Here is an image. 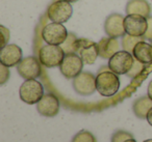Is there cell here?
Here are the masks:
<instances>
[{"mask_svg": "<svg viewBox=\"0 0 152 142\" xmlns=\"http://www.w3.org/2000/svg\"><path fill=\"white\" fill-rule=\"evenodd\" d=\"M124 28L127 34L144 36L148 28V20L140 15H127L124 19Z\"/></svg>", "mask_w": 152, "mask_h": 142, "instance_id": "obj_11", "label": "cell"}, {"mask_svg": "<svg viewBox=\"0 0 152 142\" xmlns=\"http://www.w3.org/2000/svg\"><path fill=\"white\" fill-rule=\"evenodd\" d=\"M144 142H152V139H148V140H145Z\"/></svg>", "mask_w": 152, "mask_h": 142, "instance_id": "obj_31", "label": "cell"}, {"mask_svg": "<svg viewBox=\"0 0 152 142\" xmlns=\"http://www.w3.org/2000/svg\"><path fill=\"white\" fill-rule=\"evenodd\" d=\"M22 50L19 46L15 44H7L5 47L1 48L0 51V61L5 67H15L18 65L22 60Z\"/></svg>", "mask_w": 152, "mask_h": 142, "instance_id": "obj_14", "label": "cell"}, {"mask_svg": "<svg viewBox=\"0 0 152 142\" xmlns=\"http://www.w3.org/2000/svg\"><path fill=\"white\" fill-rule=\"evenodd\" d=\"M66 53L61 46L46 45L39 51V59L46 67H55L61 65Z\"/></svg>", "mask_w": 152, "mask_h": 142, "instance_id": "obj_3", "label": "cell"}, {"mask_svg": "<svg viewBox=\"0 0 152 142\" xmlns=\"http://www.w3.org/2000/svg\"><path fill=\"white\" fill-rule=\"evenodd\" d=\"M73 9L71 4L64 0L55 1L47 9V17L49 20L55 23H65L71 18Z\"/></svg>", "mask_w": 152, "mask_h": 142, "instance_id": "obj_7", "label": "cell"}, {"mask_svg": "<svg viewBox=\"0 0 152 142\" xmlns=\"http://www.w3.org/2000/svg\"><path fill=\"white\" fill-rule=\"evenodd\" d=\"M37 110L41 115L46 117H53L58 114L59 101L54 94H44L40 102L37 104Z\"/></svg>", "mask_w": 152, "mask_h": 142, "instance_id": "obj_13", "label": "cell"}, {"mask_svg": "<svg viewBox=\"0 0 152 142\" xmlns=\"http://www.w3.org/2000/svg\"><path fill=\"white\" fill-rule=\"evenodd\" d=\"M64 1H67L69 3H72V2H76V1H78V0H64Z\"/></svg>", "mask_w": 152, "mask_h": 142, "instance_id": "obj_30", "label": "cell"}, {"mask_svg": "<svg viewBox=\"0 0 152 142\" xmlns=\"http://www.w3.org/2000/svg\"><path fill=\"white\" fill-rule=\"evenodd\" d=\"M124 19L120 14H113L108 16L104 23V30L105 33L110 38H118L124 36L126 31L124 28Z\"/></svg>", "mask_w": 152, "mask_h": 142, "instance_id": "obj_12", "label": "cell"}, {"mask_svg": "<svg viewBox=\"0 0 152 142\" xmlns=\"http://www.w3.org/2000/svg\"><path fill=\"white\" fill-rule=\"evenodd\" d=\"M19 75L25 80L37 79L41 76V61L34 56H27L23 58L17 65Z\"/></svg>", "mask_w": 152, "mask_h": 142, "instance_id": "obj_9", "label": "cell"}, {"mask_svg": "<svg viewBox=\"0 0 152 142\" xmlns=\"http://www.w3.org/2000/svg\"><path fill=\"white\" fill-rule=\"evenodd\" d=\"M73 88L80 96H91L97 90L96 77L90 72H81L73 79Z\"/></svg>", "mask_w": 152, "mask_h": 142, "instance_id": "obj_8", "label": "cell"}, {"mask_svg": "<svg viewBox=\"0 0 152 142\" xmlns=\"http://www.w3.org/2000/svg\"><path fill=\"white\" fill-rule=\"evenodd\" d=\"M144 36H133L130 34H127L123 36L122 40V47L123 50L127 51V52L132 54V51L134 49V47L139 44L140 42H143Z\"/></svg>", "mask_w": 152, "mask_h": 142, "instance_id": "obj_19", "label": "cell"}, {"mask_svg": "<svg viewBox=\"0 0 152 142\" xmlns=\"http://www.w3.org/2000/svg\"><path fill=\"white\" fill-rule=\"evenodd\" d=\"M83 61L81 57L77 53H71L66 54L59 65L61 73L65 76L67 79H74L76 76L83 72Z\"/></svg>", "mask_w": 152, "mask_h": 142, "instance_id": "obj_6", "label": "cell"}, {"mask_svg": "<svg viewBox=\"0 0 152 142\" xmlns=\"http://www.w3.org/2000/svg\"><path fill=\"white\" fill-rule=\"evenodd\" d=\"M20 99L28 105L38 104L44 96V87L42 83L36 79L26 80L22 83L19 89Z\"/></svg>", "mask_w": 152, "mask_h": 142, "instance_id": "obj_2", "label": "cell"}, {"mask_svg": "<svg viewBox=\"0 0 152 142\" xmlns=\"http://www.w3.org/2000/svg\"><path fill=\"white\" fill-rule=\"evenodd\" d=\"M132 55L137 60L144 64L152 63V45L144 41L140 42L133 49Z\"/></svg>", "mask_w": 152, "mask_h": 142, "instance_id": "obj_17", "label": "cell"}, {"mask_svg": "<svg viewBox=\"0 0 152 142\" xmlns=\"http://www.w3.org/2000/svg\"><path fill=\"white\" fill-rule=\"evenodd\" d=\"M144 63L140 62L139 60H137V59L134 58V61H133V64L132 67H131L130 71L128 72V73L126 74L127 76H128L129 78H135L137 76H139L140 74L142 73V72L144 71Z\"/></svg>", "mask_w": 152, "mask_h": 142, "instance_id": "obj_22", "label": "cell"}, {"mask_svg": "<svg viewBox=\"0 0 152 142\" xmlns=\"http://www.w3.org/2000/svg\"><path fill=\"white\" fill-rule=\"evenodd\" d=\"M77 40L74 33H69L66 41L61 45L63 50L66 54H71V53H77Z\"/></svg>", "mask_w": 152, "mask_h": 142, "instance_id": "obj_20", "label": "cell"}, {"mask_svg": "<svg viewBox=\"0 0 152 142\" xmlns=\"http://www.w3.org/2000/svg\"><path fill=\"white\" fill-rule=\"evenodd\" d=\"M151 45H152V42H151Z\"/></svg>", "mask_w": 152, "mask_h": 142, "instance_id": "obj_32", "label": "cell"}, {"mask_svg": "<svg viewBox=\"0 0 152 142\" xmlns=\"http://www.w3.org/2000/svg\"><path fill=\"white\" fill-rule=\"evenodd\" d=\"M148 96L152 100V80L150 81L149 85H148Z\"/></svg>", "mask_w": 152, "mask_h": 142, "instance_id": "obj_28", "label": "cell"}, {"mask_svg": "<svg viewBox=\"0 0 152 142\" xmlns=\"http://www.w3.org/2000/svg\"><path fill=\"white\" fill-rule=\"evenodd\" d=\"M134 57L127 51H118L108 59V69L117 75H124L130 71Z\"/></svg>", "mask_w": 152, "mask_h": 142, "instance_id": "obj_4", "label": "cell"}, {"mask_svg": "<svg viewBox=\"0 0 152 142\" xmlns=\"http://www.w3.org/2000/svg\"><path fill=\"white\" fill-rule=\"evenodd\" d=\"M11 72L9 70V67H5L4 64H0V84L3 85L7 80L10 79V75Z\"/></svg>", "mask_w": 152, "mask_h": 142, "instance_id": "obj_24", "label": "cell"}, {"mask_svg": "<svg viewBox=\"0 0 152 142\" xmlns=\"http://www.w3.org/2000/svg\"><path fill=\"white\" fill-rule=\"evenodd\" d=\"M97 91L103 96H113L120 88V79L118 75L112 71L99 72L96 77Z\"/></svg>", "mask_w": 152, "mask_h": 142, "instance_id": "obj_1", "label": "cell"}, {"mask_svg": "<svg viewBox=\"0 0 152 142\" xmlns=\"http://www.w3.org/2000/svg\"><path fill=\"white\" fill-rule=\"evenodd\" d=\"M77 54L81 57L85 64H93L99 56L98 43L92 42L88 38L77 40Z\"/></svg>", "mask_w": 152, "mask_h": 142, "instance_id": "obj_10", "label": "cell"}, {"mask_svg": "<svg viewBox=\"0 0 152 142\" xmlns=\"http://www.w3.org/2000/svg\"><path fill=\"white\" fill-rule=\"evenodd\" d=\"M98 49H99V56L104 59H110L113 55L118 52L119 43L118 40L115 38H103L98 43Z\"/></svg>", "mask_w": 152, "mask_h": 142, "instance_id": "obj_15", "label": "cell"}, {"mask_svg": "<svg viewBox=\"0 0 152 142\" xmlns=\"http://www.w3.org/2000/svg\"><path fill=\"white\" fill-rule=\"evenodd\" d=\"M71 142H97L96 138L91 132L89 131H83L78 132L75 136L73 137Z\"/></svg>", "mask_w": 152, "mask_h": 142, "instance_id": "obj_21", "label": "cell"}, {"mask_svg": "<svg viewBox=\"0 0 152 142\" xmlns=\"http://www.w3.org/2000/svg\"><path fill=\"white\" fill-rule=\"evenodd\" d=\"M133 138L132 134L126 131H117L112 136V142H125L127 139Z\"/></svg>", "mask_w": 152, "mask_h": 142, "instance_id": "obj_23", "label": "cell"}, {"mask_svg": "<svg viewBox=\"0 0 152 142\" xmlns=\"http://www.w3.org/2000/svg\"><path fill=\"white\" fill-rule=\"evenodd\" d=\"M68 34L69 32L67 28L61 23H55V22L47 24L42 30L43 40L48 45L61 46L68 38Z\"/></svg>", "mask_w": 152, "mask_h": 142, "instance_id": "obj_5", "label": "cell"}, {"mask_svg": "<svg viewBox=\"0 0 152 142\" xmlns=\"http://www.w3.org/2000/svg\"><path fill=\"white\" fill-rule=\"evenodd\" d=\"M151 7L146 0H129L126 5L127 15H140L145 18L150 17Z\"/></svg>", "mask_w": 152, "mask_h": 142, "instance_id": "obj_16", "label": "cell"}, {"mask_svg": "<svg viewBox=\"0 0 152 142\" xmlns=\"http://www.w3.org/2000/svg\"><path fill=\"white\" fill-rule=\"evenodd\" d=\"M147 121H148V123H149L150 125L152 127V108L149 110V112H148V115H147Z\"/></svg>", "mask_w": 152, "mask_h": 142, "instance_id": "obj_27", "label": "cell"}, {"mask_svg": "<svg viewBox=\"0 0 152 142\" xmlns=\"http://www.w3.org/2000/svg\"><path fill=\"white\" fill-rule=\"evenodd\" d=\"M152 108V100L149 96H142L139 98L132 105L133 113L139 118H147L149 110Z\"/></svg>", "mask_w": 152, "mask_h": 142, "instance_id": "obj_18", "label": "cell"}, {"mask_svg": "<svg viewBox=\"0 0 152 142\" xmlns=\"http://www.w3.org/2000/svg\"><path fill=\"white\" fill-rule=\"evenodd\" d=\"M147 20H148V28H147V31H146L145 36H144V38L149 40L152 42V17L147 18Z\"/></svg>", "mask_w": 152, "mask_h": 142, "instance_id": "obj_26", "label": "cell"}, {"mask_svg": "<svg viewBox=\"0 0 152 142\" xmlns=\"http://www.w3.org/2000/svg\"><path fill=\"white\" fill-rule=\"evenodd\" d=\"M0 30H1V36H2V44H1V48L5 47L10 41V30L3 25L0 26Z\"/></svg>", "mask_w": 152, "mask_h": 142, "instance_id": "obj_25", "label": "cell"}, {"mask_svg": "<svg viewBox=\"0 0 152 142\" xmlns=\"http://www.w3.org/2000/svg\"><path fill=\"white\" fill-rule=\"evenodd\" d=\"M125 142H137V141H135V140L133 139V138H130V139H127Z\"/></svg>", "mask_w": 152, "mask_h": 142, "instance_id": "obj_29", "label": "cell"}]
</instances>
